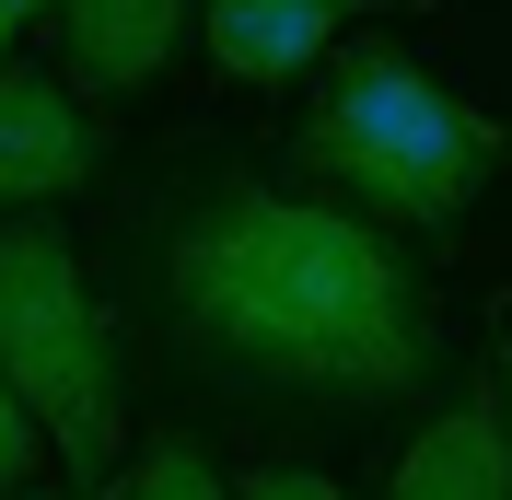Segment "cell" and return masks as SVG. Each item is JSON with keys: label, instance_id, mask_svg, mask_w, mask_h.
Returning a JSON list of instances; mask_svg holds the SVG:
<instances>
[{"label": "cell", "instance_id": "cell-10", "mask_svg": "<svg viewBox=\"0 0 512 500\" xmlns=\"http://www.w3.org/2000/svg\"><path fill=\"white\" fill-rule=\"evenodd\" d=\"M233 500H350V489H338V477H303V466H256Z\"/></svg>", "mask_w": 512, "mask_h": 500}, {"label": "cell", "instance_id": "cell-4", "mask_svg": "<svg viewBox=\"0 0 512 500\" xmlns=\"http://www.w3.org/2000/svg\"><path fill=\"white\" fill-rule=\"evenodd\" d=\"M94 163H105V140L59 82L0 70V210H47V198L94 187Z\"/></svg>", "mask_w": 512, "mask_h": 500}, {"label": "cell", "instance_id": "cell-1", "mask_svg": "<svg viewBox=\"0 0 512 500\" xmlns=\"http://www.w3.org/2000/svg\"><path fill=\"white\" fill-rule=\"evenodd\" d=\"M163 303L210 361L326 407H384L443 373V314L408 245L338 198L198 187L163 233Z\"/></svg>", "mask_w": 512, "mask_h": 500}, {"label": "cell", "instance_id": "cell-12", "mask_svg": "<svg viewBox=\"0 0 512 500\" xmlns=\"http://www.w3.org/2000/svg\"><path fill=\"white\" fill-rule=\"evenodd\" d=\"M0 70H12V12H0Z\"/></svg>", "mask_w": 512, "mask_h": 500}, {"label": "cell", "instance_id": "cell-13", "mask_svg": "<svg viewBox=\"0 0 512 500\" xmlns=\"http://www.w3.org/2000/svg\"><path fill=\"white\" fill-rule=\"evenodd\" d=\"M501 419H512V361H501Z\"/></svg>", "mask_w": 512, "mask_h": 500}, {"label": "cell", "instance_id": "cell-8", "mask_svg": "<svg viewBox=\"0 0 512 500\" xmlns=\"http://www.w3.org/2000/svg\"><path fill=\"white\" fill-rule=\"evenodd\" d=\"M117 500H233V489H222V466H210L187 431H163L152 454L128 466V489H117Z\"/></svg>", "mask_w": 512, "mask_h": 500}, {"label": "cell", "instance_id": "cell-7", "mask_svg": "<svg viewBox=\"0 0 512 500\" xmlns=\"http://www.w3.org/2000/svg\"><path fill=\"white\" fill-rule=\"evenodd\" d=\"M70 82H94V94H140L163 59H175V35H187V0H70Z\"/></svg>", "mask_w": 512, "mask_h": 500}, {"label": "cell", "instance_id": "cell-5", "mask_svg": "<svg viewBox=\"0 0 512 500\" xmlns=\"http://www.w3.org/2000/svg\"><path fill=\"white\" fill-rule=\"evenodd\" d=\"M384 500H512V431H501V407H489V396L443 407V419L396 454Z\"/></svg>", "mask_w": 512, "mask_h": 500}, {"label": "cell", "instance_id": "cell-3", "mask_svg": "<svg viewBox=\"0 0 512 500\" xmlns=\"http://www.w3.org/2000/svg\"><path fill=\"white\" fill-rule=\"evenodd\" d=\"M0 373L24 384V407L47 419V454L70 477L117 466V349H105V314L82 291V256L59 221L0 233Z\"/></svg>", "mask_w": 512, "mask_h": 500}, {"label": "cell", "instance_id": "cell-2", "mask_svg": "<svg viewBox=\"0 0 512 500\" xmlns=\"http://www.w3.org/2000/svg\"><path fill=\"white\" fill-rule=\"evenodd\" d=\"M501 152L512 140L478 105H454L408 47H338L315 117L291 128V163L384 233H454L478 210V187L501 175Z\"/></svg>", "mask_w": 512, "mask_h": 500}, {"label": "cell", "instance_id": "cell-14", "mask_svg": "<svg viewBox=\"0 0 512 500\" xmlns=\"http://www.w3.org/2000/svg\"><path fill=\"white\" fill-rule=\"evenodd\" d=\"M59 500H94V489H59Z\"/></svg>", "mask_w": 512, "mask_h": 500}, {"label": "cell", "instance_id": "cell-6", "mask_svg": "<svg viewBox=\"0 0 512 500\" xmlns=\"http://www.w3.org/2000/svg\"><path fill=\"white\" fill-rule=\"evenodd\" d=\"M350 12H373V0H210V70L222 82H291Z\"/></svg>", "mask_w": 512, "mask_h": 500}, {"label": "cell", "instance_id": "cell-9", "mask_svg": "<svg viewBox=\"0 0 512 500\" xmlns=\"http://www.w3.org/2000/svg\"><path fill=\"white\" fill-rule=\"evenodd\" d=\"M35 442H47V419L24 407V384L0 373V489H24V477H35Z\"/></svg>", "mask_w": 512, "mask_h": 500}, {"label": "cell", "instance_id": "cell-11", "mask_svg": "<svg viewBox=\"0 0 512 500\" xmlns=\"http://www.w3.org/2000/svg\"><path fill=\"white\" fill-rule=\"evenodd\" d=\"M0 12H12V24H24V12H70V0H0Z\"/></svg>", "mask_w": 512, "mask_h": 500}]
</instances>
